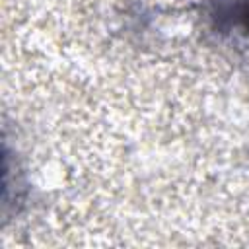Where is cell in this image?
Masks as SVG:
<instances>
[{
	"label": "cell",
	"mask_w": 249,
	"mask_h": 249,
	"mask_svg": "<svg viewBox=\"0 0 249 249\" xmlns=\"http://www.w3.org/2000/svg\"><path fill=\"white\" fill-rule=\"evenodd\" d=\"M218 18L230 21L235 29L249 37V0H220Z\"/></svg>",
	"instance_id": "1"
}]
</instances>
